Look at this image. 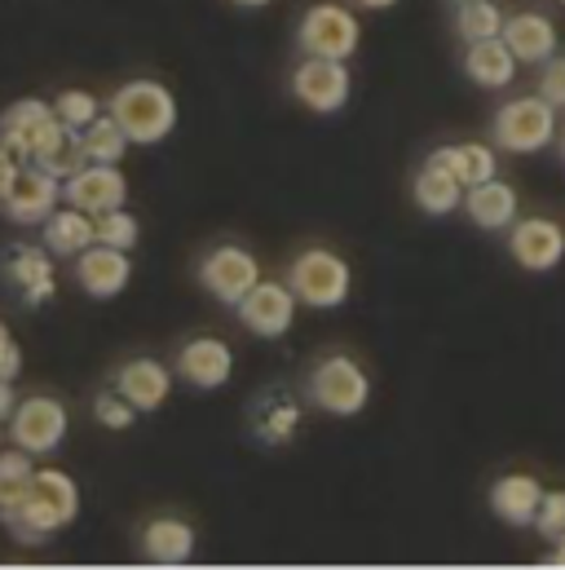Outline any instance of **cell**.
Returning a JSON list of instances; mask_svg holds the SVG:
<instances>
[{"label": "cell", "mask_w": 565, "mask_h": 570, "mask_svg": "<svg viewBox=\"0 0 565 570\" xmlns=\"http://www.w3.org/2000/svg\"><path fill=\"white\" fill-rule=\"evenodd\" d=\"M62 204H76L85 213H111L129 204V177L120 173V164H85L80 173H71L62 181Z\"/></svg>", "instance_id": "12"}, {"label": "cell", "mask_w": 565, "mask_h": 570, "mask_svg": "<svg viewBox=\"0 0 565 570\" xmlns=\"http://www.w3.org/2000/svg\"><path fill=\"white\" fill-rule=\"evenodd\" d=\"M40 244L53 253V257H67V262H76L89 244H98V222H93V213H85V208H76V204H58L44 222H40Z\"/></svg>", "instance_id": "18"}, {"label": "cell", "mask_w": 565, "mask_h": 570, "mask_svg": "<svg viewBox=\"0 0 565 570\" xmlns=\"http://www.w3.org/2000/svg\"><path fill=\"white\" fill-rule=\"evenodd\" d=\"M141 558L150 567H186L195 558V531L181 518H150L141 527Z\"/></svg>", "instance_id": "20"}, {"label": "cell", "mask_w": 565, "mask_h": 570, "mask_svg": "<svg viewBox=\"0 0 565 570\" xmlns=\"http://www.w3.org/2000/svg\"><path fill=\"white\" fill-rule=\"evenodd\" d=\"M4 425H9L13 446H22L27 455H49L67 438V407L58 399H49V394H31L9 412Z\"/></svg>", "instance_id": "8"}, {"label": "cell", "mask_w": 565, "mask_h": 570, "mask_svg": "<svg viewBox=\"0 0 565 570\" xmlns=\"http://www.w3.org/2000/svg\"><path fill=\"white\" fill-rule=\"evenodd\" d=\"M4 275L9 284L18 287L22 305H49L58 296V266H53V253L40 244H13L9 257H4Z\"/></svg>", "instance_id": "16"}, {"label": "cell", "mask_w": 565, "mask_h": 570, "mask_svg": "<svg viewBox=\"0 0 565 570\" xmlns=\"http://www.w3.org/2000/svg\"><path fill=\"white\" fill-rule=\"evenodd\" d=\"M177 376L190 390H221L235 376V350L221 336H190L177 350Z\"/></svg>", "instance_id": "15"}, {"label": "cell", "mask_w": 565, "mask_h": 570, "mask_svg": "<svg viewBox=\"0 0 565 570\" xmlns=\"http://www.w3.org/2000/svg\"><path fill=\"white\" fill-rule=\"evenodd\" d=\"M76 284L85 287L93 301H116L125 287L133 284V262H129V253H120V248L89 244V248L76 257Z\"/></svg>", "instance_id": "17"}, {"label": "cell", "mask_w": 565, "mask_h": 570, "mask_svg": "<svg viewBox=\"0 0 565 570\" xmlns=\"http://www.w3.org/2000/svg\"><path fill=\"white\" fill-rule=\"evenodd\" d=\"M98 244L107 248H120V253H133L141 244V222L125 208H111V213H98Z\"/></svg>", "instance_id": "33"}, {"label": "cell", "mask_w": 565, "mask_h": 570, "mask_svg": "<svg viewBox=\"0 0 565 570\" xmlns=\"http://www.w3.org/2000/svg\"><path fill=\"white\" fill-rule=\"evenodd\" d=\"M296 292L287 284H270V279H257V287L235 305L239 309V318H244V327L252 332V336H261V341H279L291 332V323H296Z\"/></svg>", "instance_id": "13"}, {"label": "cell", "mask_w": 565, "mask_h": 570, "mask_svg": "<svg viewBox=\"0 0 565 570\" xmlns=\"http://www.w3.org/2000/svg\"><path fill=\"white\" fill-rule=\"evenodd\" d=\"M455 31H459L464 45L490 40V36L504 31V9H499L495 0H468V4H459V13H455Z\"/></svg>", "instance_id": "30"}, {"label": "cell", "mask_w": 565, "mask_h": 570, "mask_svg": "<svg viewBox=\"0 0 565 570\" xmlns=\"http://www.w3.org/2000/svg\"><path fill=\"white\" fill-rule=\"evenodd\" d=\"M58 204H62V181L53 173H44L36 159L18 164V173H13V181H9V190L0 199V208L18 226H40Z\"/></svg>", "instance_id": "10"}, {"label": "cell", "mask_w": 565, "mask_h": 570, "mask_svg": "<svg viewBox=\"0 0 565 570\" xmlns=\"http://www.w3.org/2000/svg\"><path fill=\"white\" fill-rule=\"evenodd\" d=\"M354 4H363V9H394L398 0H354Z\"/></svg>", "instance_id": "41"}, {"label": "cell", "mask_w": 565, "mask_h": 570, "mask_svg": "<svg viewBox=\"0 0 565 570\" xmlns=\"http://www.w3.org/2000/svg\"><path fill=\"white\" fill-rule=\"evenodd\" d=\"M93 416H98V425H107V429H129L138 421V407H133L120 390H107V394L93 399Z\"/></svg>", "instance_id": "34"}, {"label": "cell", "mask_w": 565, "mask_h": 570, "mask_svg": "<svg viewBox=\"0 0 565 570\" xmlns=\"http://www.w3.org/2000/svg\"><path fill=\"white\" fill-rule=\"evenodd\" d=\"M535 527H539V535H548V540L565 535V491H544L539 513H535Z\"/></svg>", "instance_id": "35"}, {"label": "cell", "mask_w": 565, "mask_h": 570, "mask_svg": "<svg viewBox=\"0 0 565 570\" xmlns=\"http://www.w3.org/2000/svg\"><path fill=\"white\" fill-rule=\"evenodd\" d=\"M18 372H22V350H18V341H9L0 350V381H18Z\"/></svg>", "instance_id": "37"}, {"label": "cell", "mask_w": 565, "mask_h": 570, "mask_svg": "<svg viewBox=\"0 0 565 570\" xmlns=\"http://www.w3.org/2000/svg\"><path fill=\"white\" fill-rule=\"evenodd\" d=\"M116 390L138 407V412H159L172 394V372L159 358H133L116 372Z\"/></svg>", "instance_id": "21"}, {"label": "cell", "mask_w": 565, "mask_h": 570, "mask_svg": "<svg viewBox=\"0 0 565 570\" xmlns=\"http://www.w3.org/2000/svg\"><path fill=\"white\" fill-rule=\"evenodd\" d=\"M562 4H565V0H562Z\"/></svg>", "instance_id": "46"}, {"label": "cell", "mask_w": 565, "mask_h": 570, "mask_svg": "<svg viewBox=\"0 0 565 570\" xmlns=\"http://www.w3.org/2000/svg\"><path fill=\"white\" fill-rule=\"evenodd\" d=\"M296 40H300V53H309V58H340V62H349L358 53L363 27H358L354 9L323 0V4H309L300 13Z\"/></svg>", "instance_id": "4"}, {"label": "cell", "mask_w": 565, "mask_h": 570, "mask_svg": "<svg viewBox=\"0 0 565 570\" xmlns=\"http://www.w3.org/2000/svg\"><path fill=\"white\" fill-rule=\"evenodd\" d=\"M562 159H565V134H562Z\"/></svg>", "instance_id": "44"}, {"label": "cell", "mask_w": 565, "mask_h": 570, "mask_svg": "<svg viewBox=\"0 0 565 570\" xmlns=\"http://www.w3.org/2000/svg\"><path fill=\"white\" fill-rule=\"evenodd\" d=\"M544 567H557V570H565V535H557V553L544 562Z\"/></svg>", "instance_id": "40"}, {"label": "cell", "mask_w": 565, "mask_h": 570, "mask_svg": "<svg viewBox=\"0 0 565 570\" xmlns=\"http://www.w3.org/2000/svg\"><path fill=\"white\" fill-rule=\"evenodd\" d=\"M257 279H261V262L239 244H221L199 262V284L208 287L221 305H239L257 287Z\"/></svg>", "instance_id": "11"}, {"label": "cell", "mask_w": 565, "mask_h": 570, "mask_svg": "<svg viewBox=\"0 0 565 570\" xmlns=\"http://www.w3.org/2000/svg\"><path fill=\"white\" fill-rule=\"evenodd\" d=\"M31 478H36V464L22 446L13 451H0V518H18L27 495H31Z\"/></svg>", "instance_id": "26"}, {"label": "cell", "mask_w": 565, "mask_h": 570, "mask_svg": "<svg viewBox=\"0 0 565 570\" xmlns=\"http://www.w3.org/2000/svg\"><path fill=\"white\" fill-rule=\"evenodd\" d=\"M553 138H557V107L539 94L513 98L495 116V142L508 155H539Z\"/></svg>", "instance_id": "5"}, {"label": "cell", "mask_w": 565, "mask_h": 570, "mask_svg": "<svg viewBox=\"0 0 565 570\" xmlns=\"http://www.w3.org/2000/svg\"><path fill=\"white\" fill-rule=\"evenodd\" d=\"M80 518V487L62 469H36L31 495L18 518H9V531L18 544H44L53 531L71 527Z\"/></svg>", "instance_id": "1"}, {"label": "cell", "mask_w": 565, "mask_h": 570, "mask_svg": "<svg viewBox=\"0 0 565 570\" xmlns=\"http://www.w3.org/2000/svg\"><path fill=\"white\" fill-rule=\"evenodd\" d=\"M80 142H85V155L93 159V164H120L125 155H129V138H125V129L116 125V116L111 111H102L98 120H89L85 129H80Z\"/></svg>", "instance_id": "28"}, {"label": "cell", "mask_w": 565, "mask_h": 570, "mask_svg": "<svg viewBox=\"0 0 565 570\" xmlns=\"http://www.w3.org/2000/svg\"><path fill=\"white\" fill-rule=\"evenodd\" d=\"M428 164L446 168L464 190H468V186H477V181H486V177H495V150H490V146H482V142L437 146V150L428 155Z\"/></svg>", "instance_id": "25"}, {"label": "cell", "mask_w": 565, "mask_h": 570, "mask_svg": "<svg viewBox=\"0 0 565 570\" xmlns=\"http://www.w3.org/2000/svg\"><path fill=\"white\" fill-rule=\"evenodd\" d=\"M309 399L327 416H358L371 403V381H367V372L349 354H327L309 372Z\"/></svg>", "instance_id": "6"}, {"label": "cell", "mask_w": 565, "mask_h": 570, "mask_svg": "<svg viewBox=\"0 0 565 570\" xmlns=\"http://www.w3.org/2000/svg\"><path fill=\"white\" fill-rule=\"evenodd\" d=\"M18 164H22V159L0 142V199H4V190H9V181H13V173H18Z\"/></svg>", "instance_id": "38"}, {"label": "cell", "mask_w": 565, "mask_h": 570, "mask_svg": "<svg viewBox=\"0 0 565 570\" xmlns=\"http://www.w3.org/2000/svg\"><path fill=\"white\" fill-rule=\"evenodd\" d=\"M44 173H53L58 181H67L71 173H80L85 164H89V155H85V142H80V134H71V129H62V138L49 146L40 159H36Z\"/></svg>", "instance_id": "32"}, {"label": "cell", "mask_w": 565, "mask_h": 570, "mask_svg": "<svg viewBox=\"0 0 565 570\" xmlns=\"http://www.w3.org/2000/svg\"><path fill=\"white\" fill-rule=\"evenodd\" d=\"M539 500H544V482H539L535 473H504V478L490 487V509H495V518H504L508 527H535Z\"/></svg>", "instance_id": "22"}, {"label": "cell", "mask_w": 565, "mask_h": 570, "mask_svg": "<svg viewBox=\"0 0 565 570\" xmlns=\"http://www.w3.org/2000/svg\"><path fill=\"white\" fill-rule=\"evenodd\" d=\"M287 287L296 292L300 305L309 309H336L349 301L354 292V271L340 253L331 248H305L291 266H287Z\"/></svg>", "instance_id": "3"}, {"label": "cell", "mask_w": 565, "mask_h": 570, "mask_svg": "<svg viewBox=\"0 0 565 570\" xmlns=\"http://www.w3.org/2000/svg\"><path fill=\"white\" fill-rule=\"evenodd\" d=\"M544 76H539V98H548L557 111L565 107V53H553L548 62H539Z\"/></svg>", "instance_id": "36"}, {"label": "cell", "mask_w": 565, "mask_h": 570, "mask_svg": "<svg viewBox=\"0 0 565 570\" xmlns=\"http://www.w3.org/2000/svg\"><path fill=\"white\" fill-rule=\"evenodd\" d=\"M464 71L477 89H508L513 76H517V58L513 49L504 45V36H490V40H473L468 53H464Z\"/></svg>", "instance_id": "24"}, {"label": "cell", "mask_w": 565, "mask_h": 570, "mask_svg": "<svg viewBox=\"0 0 565 570\" xmlns=\"http://www.w3.org/2000/svg\"><path fill=\"white\" fill-rule=\"evenodd\" d=\"M9 341H13V336H9V327H4V323H0V350H4V345H9Z\"/></svg>", "instance_id": "43"}, {"label": "cell", "mask_w": 565, "mask_h": 570, "mask_svg": "<svg viewBox=\"0 0 565 570\" xmlns=\"http://www.w3.org/2000/svg\"><path fill=\"white\" fill-rule=\"evenodd\" d=\"M53 116H58L62 129L80 134L89 120L102 116V102H98V94H89V89H62V94L53 98Z\"/></svg>", "instance_id": "31"}, {"label": "cell", "mask_w": 565, "mask_h": 570, "mask_svg": "<svg viewBox=\"0 0 565 570\" xmlns=\"http://www.w3.org/2000/svg\"><path fill=\"white\" fill-rule=\"evenodd\" d=\"M107 111L116 116V125L125 129V138L133 146L163 142L177 129V98L159 80H129V85H120L111 94Z\"/></svg>", "instance_id": "2"}, {"label": "cell", "mask_w": 565, "mask_h": 570, "mask_svg": "<svg viewBox=\"0 0 565 570\" xmlns=\"http://www.w3.org/2000/svg\"><path fill=\"white\" fill-rule=\"evenodd\" d=\"M504 45L513 49V58L517 62H548L553 53H557V22L548 18V13H535V9H526V13H513V18H504Z\"/></svg>", "instance_id": "19"}, {"label": "cell", "mask_w": 565, "mask_h": 570, "mask_svg": "<svg viewBox=\"0 0 565 570\" xmlns=\"http://www.w3.org/2000/svg\"><path fill=\"white\" fill-rule=\"evenodd\" d=\"M252 425H257V438L261 442H270V446H279V442H291L296 438V429H300V407L291 403V399H261L257 403V416H252Z\"/></svg>", "instance_id": "29"}, {"label": "cell", "mask_w": 565, "mask_h": 570, "mask_svg": "<svg viewBox=\"0 0 565 570\" xmlns=\"http://www.w3.org/2000/svg\"><path fill=\"white\" fill-rule=\"evenodd\" d=\"M455 4H468V0H455Z\"/></svg>", "instance_id": "45"}, {"label": "cell", "mask_w": 565, "mask_h": 570, "mask_svg": "<svg viewBox=\"0 0 565 570\" xmlns=\"http://www.w3.org/2000/svg\"><path fill=\"white\" fill-rule=\"evenodd\" d=\"M58 138H62V125L53 116V102L22 98L0 116V142L9 146L18 159H40Z\"/></svg>", "instance_id": "9"}, {"label": "cell", "mask_w": 565, "mask_h": 570, "mask_svg": "<svg viewBox=\"0 0 565 570\" xmlns=\"http://www.w3.org/2000/svg\"><path fill=\"white\" fill-rule=\"evenodd\" d=\"M18 407V394H13V381H0V425L9 421V412Z\"/></svg>", "instance_id": "39"}, {"label": "cell", "mask_w": 565, "mask_h": 570, "mask_svg": "<svg viewBox=\"0 0 565 570\" xmlns=\"http://www.w3.org/2000/svg\"><path fill=\"white\" fill-rule=\"evenodd\" d=\"M349 89H354V76L340 58H300L296 71H291V94L300 107L318 111V116H331L349 102Z\"/></svg>", "instance_id": "7"}, {"label": "cell", "mask_w": 565, "mask_h": 570, "mask_svg": "<svg viewBox=\"0 0 565 570\" xmlns=\"http://www.w3.org/2000/svg\"><path fill=\"white\" fill-rule=\"evenodd\" d=\"M230 4H239V9H266L270 0H230Z\"/></svg>", "instance_id": "42"}, {"label": "cell", "mask_w": 565, "mask_h": 570, "mask_svg": "<svg viewBox=\"0 0 565 570\" xmlns=\"http://www.w3.org/2000/svg\"><path fill=\"white\" fill-rule=\"evenodd\" d=\"M464 213L482 230H504V226L517 222V190L508 181H499V173H495V177H486V181L464 190Z\"/></svg>", "instance_id": "23"}, {"label": "cell", "mask_w": 565, "mask_h": 570, "mask_svg": "<svg viewBox=\"0 0 565 570\" xmlns=\"http://www.w3.org/2000/svg\"><path fill=\"white\" fill-rule=\"evenodd\" d=\"M508 253L522 271L531 275H548L565 262V230L548 217H517L513 222V239Z\"/></svg>", "instance_id": "14"}, {"label": "cell", "mask_w": 565, "mask_h": 570, "mask_svg": "<svg viewBox=\"0 0 565 570\" xmlns=\"http://www.w3.org/2000/svg\"><path fill=\"white\" fill-rule=\"evenodd\" d=\"M412 195H416V204H420L428 217H446V213H455L464 204V186L446 168H437V164H424L420 173H416Z\"/></svg>", "instance_id": "27"}]
</instances>
